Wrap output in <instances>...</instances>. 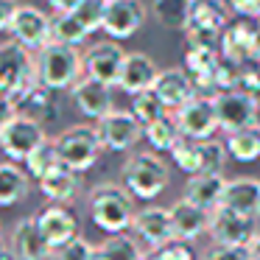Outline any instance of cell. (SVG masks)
Wrapping results in <instances>:
<instances>
[{
  "label": "cell",
  "mask_w": 260,
  "mask_h": 260,
  "mask_svg": "<svg viewBox=\"0 0 260 260\" xmlns=\"http://www.w3.org/2000/svg\"><path fill=\"white\" fill-rule=\"evenodd\" d=\"M37 87V53L6 40L0 45V95L6 104V115L17 112L31 90Z\"/></svg>",
  "instance_id": "6da1fadb"
},
{
  "label": "cell",
  "mask_w": 260,
  "mask_h": 260,
  "mask_svg": "<svg viewBox=\"0 0 260 260\" xmlns=\"http://www.w3.org/2000/svg\"><path fill=\"white\" fill-rule=\"evenodd\" d=\"M87 207H90V218L107 235H120V232L132 230L135 224V196L126 190L123 185L115 182H101L90 190L87 196Z\"/></svg>",
  "instance_id": "7a4b0ae2"
},
{
  "label": "cell",
  "mask_w": 260,
  "mask_h": 260,
  "mask_svg": "<svg viewBox=\"0 0 260 260\" xmlns=\"http://www.w3.org/2000/svg\"><path fill=\"white\" fill-rule=\"evenodd\" d=\"M84 76H87V68H84L81 48L51 42L48 48H42L37 53V81L48 90L53 92L73 90Z\"/></svg>",
  "instance_id": "3957f363"
},
{
  "label": "cell",
  "mask_w": 260,
  "mask_h": 260,
  "mask_svg": "<svg viewBox=\"0 0 260 260\" xmlns=\"http://www.w3.org/2000/svg\"><path fill=\"white\" fill-rule=\"evenodd\" d=\"M120 176L126 190L143 202L157 199L171 185V168L157 151H135L132 157H126Z\"/></svg>",
  "instance_id": "277c9868"
},
{
  "label": "cell",
  "mask_w": 260,
  "mask_h": 260,
  "mask_svg": "<svg viewBox=\"0 0 260 260\" xmlns=\"http://www.w3.org/2000/svg\"><path fill=\"white\" fill-rule=\"evenodd\" d=\"M51 137L45 135V123L25 112H12L3 115L0 120V146H3V154H6L12 162H23Z\"/></svg>",
  "instance_id": "5b68a950"
},
{
  "label": "cell",
  "mask_w": 260,
  "mask_h": 260,
  "mask_svg": "<svg viewBox=\"0 0 260 260\" xmlns=\"http://www.w3.org/2000/svg\"><path fill=\"white\" fill-rule=\"evenodd\" d=\"M230 23H232V12L226 6V0H193L185 40L187 45H204L221 51V37H224Z\"/></svg>",
  "instance_id": "8992f818"
},
{
  "label": "cell",
  "mask_w": 260,
  "mask_h": 260,
  "mask_svg": "<svg viewBox=\"0 0 260 260\" xmlns=\"http://www.w3.org/2000/svg\"><path fill=\"white\" fill-rule=\"evenodd\" d=\"M53 143H56V151H59V162L64 168L76 171V174L90 171L104 151L95 126H70V129L59 132L53 137Z\"/></svg>",
  "instance_id": "52a82bcc"
},
{
  "label": "cell",
  "mask_w": 260,
  "mask_h": 260,
  "mask_svg": "<svg viewBox=\"0 0 260 260\" xmlns=\"http://www.w3.org/2000/svg\"><path fill=\"white\" fill-rule=\"evenodd\" d=\"M171 115H174V120L185 140H199V143L213 140V135L221 129L213 95H204V92H199L193 101H187L182 109H176Z\"/></svg>",
  "instance_id": "ba28073f"
},
{
  "label": "cell",
  "mask_w": 260,
  "mask_h": 260,
  "mask_svg": "<svg viewBox=\"0 0 260 260\" xmlns=\"http://www.w3.org/2000/svg\"><path fill=\"white\" fill-rule=\"evenodd\" d=\"M98 140H101L104 151H129L146 137V126L135 118V112L126 109H115L107 118L95 123Z\"/></svg>",
  "instance_id": "9c48e42d"
},
{
  "label": "cell",
  "mask_w": 260,
  "mask_h": 260,
  "mask_svg": "<svg viewBox=\"0 0 260 260\" xmlns=\"http://www.w3.org/2000/svg\"><path fill=\"white\" fill-rule=\"evenodd\" d=\"M213 101H215V112H218V123L226 135L260 126L257 98L246 95L241 90H224V92H215Z\"/></svg>",
  "instance_id": "30bf717a"
},
{
  "label": "cell",
  "mask_w": 260,
  "mask_h": 260,
  "mask_svg": "<svg viewBox=\"0 0 260 260\" xmlns=\"http://www.w3.org/2000/svg\"><path fill=\"white\" fill-rule=\"evenodd\" d=\"M9 40L28 48L31 53H40L53 42V17L37 6H20L12 31H9Z\"/></svg>",
  "instance_id": "8fae6325"
},
{
  "label": "cell",
  "mask_w": 260,
  "mask_h": 260,
  "mask_svg": "<svg viewBox=\"0 0 260 260\" xmlns=\"http://www.w3.org/2000/svg\"><path fill=\"white\" fill-rule=\"evenodd\" d=\"M148 9L143 0H104V34L120 42L146 25Z\"/></svg>",
  "instance_id": "7c38bea8"
},
{
  "label": "cell",
  "mask_w": 260,
  "mask_h": 260,
  "mask_svg": "<svg viewBox=\"0 0 260 260\" xmlns=\"http://www.w3.org/2000/svg\"><path fill=\"white\" fill-rule=\"evenodd\" d=\"M126 56L129 53L120 48V42L115 40H101L95 45H90L84 51V68H87V76L104 81L109 87H118L120 81V73H123V64H126Z\"/></svg>",
  "instance_id": "4fadbf2b"
},
{
  "label": "cell",
  "mask_w": 260,
  "mask_h": 260,
  "mask_svg": "<svg viewBox=\"0 0 260 260\" xmlns=\"http://www.w3.org/2000/svg\"><path fill=\"white\" fill-rule=\"evenodd\" d=\"M221 56L238 64L260 62V28L252 20H232L221 37Z\"/></svg>",
  "instance_id": "5bb4252c"
},
{
  "label": "cell",
  "mask_w": 260,
  "mask_h": 260,
  "mask_svg": "<svg viewBox=\"0 0 260 260\" xmlns=\"http://www.w3.org/2000/svg\"><path fill=\"white\" fill-rule=\"evenodd\" d=\"M207 235L213 238V243H221V246H249L252 238L257 235V226H254V218H246V215H238L226 207H218L210 213Z\"/></svg>",
  "instance_id": "9a60e30c"
},
{
  "label": "cell",
  "mask_w": 260,
  "mask_h": 260,
  "mask_svg": "<svg viewBox=\"0 0 260 260\" xmlns=\"http://www.w3.org/2000/svg\"><path fill=\"white\" fill-rule=\"evenodd\" d=\"M132 232L151 249L174 243L176 235H174V221H171V207H159V204L140 207L135 215V224H132Z\"/></svg>",
  "instance_id": "2e32d148"
},
{
  "label": "cell",
  "mask_w": 260,
  "mask_h": 260,
  "mask_svg": "<svg viewBox=\"0 0 260 260\" xmlns=\"http://www.w3.org/2000/svg\"><path fill=\"white\" fill-rule=\"evenodd\" d=\"M70 98H73L76 109H79L84 118L95 120V123L101 118H107L109 112H115L112 87L104 84V81H98V79H92V76H84V79L70 90Z\"/></svg>",
  "instance_id": "e0dca14e"
},
{
  "label": "cell",
  "mask_w": 260,
  "mask_h": 260,
  "mask_svg": "<svg viewBox=\"0 0 260 260\" xmlns=\"http://www.w3.org/2000/svg\"><path fill=\"white\" fill-rule=\"evenodd\" d=\"M6 243L12 246V252L17 254V260H51V254H53V249L48 246V241L42 238L40 224H37L34 215L14 221Z\"/></svg>",
  "instance_id": "ac0fdd59"
},
{
  "label": "cell",
  "mask_w": 260,
  "mask_h": 260,
  "mask_svg": "<svg viewBox=\"0 0 260 260\" xmlns=\"http://www.w3.org/2000/svg\"><path fill=\"white\" fill-rule=\"evenodd\" d=\"M159 73L162 70L157 68L148 53L143 51H132L126 56V64H123V73H120V81H118V90H123L126 95H140V92H151L154 84H157Z\"/></svg>",
  "instance_id": "d6986e66"
},
{
  "label": "cell",
  "mask_w": 260,
  "mask_h": 260,
  "mask_svg": "<svg viewBox=\"0 0 260 260\" xmlns=\"http://www.w3.org/2000/svg\"><path fill=\"white\" fill-rule=\"evenodd\" d=\"M37 224H40L42 238L48 241L51 249H59L64 243H70L73 238H79V221L62 204H51V207H42L40 213L34 215Z\"/></svg>",
  "instance_id": "ffe728a7"
},
{
  "label": "cell",
  "mask_w": 260,
  "mask_h": 260,
  "mask_svg": "<svg viewBox=\"0 0 260 260\" xmlns=\"http://www.w3.org/2000/svg\"><path fill=\"white\" fill-rule=\"evenodd\" d=\"M154 92L159 95V101L165 104L168 112H176V109H182L187 101H193L199 95V87L185 68H168L159 73Z\"/></svg>",
  "instance_id": "44dd1931"
},
{
  "label": "cell",
  "mask_w": 260,
  "mask_h": 260,
  "mask_svg": "<svg viewBox=\"0 0 260 260\" xmlns=\"http://www.w3.org/2000/svg\"><path fill=\"white\" fill-rule=\"evenodd\" d=\"M171 221H174V235L182 243H193L196 238L207 235L210 230V213L202 207H196L187 199L171 204Z\"/></svg>",
  "instance_id": "7402d4cb"
},
{
  "label": "cell",
  "mask_w": 260,
  "mask_h": 260,
  "mask_svg": "<svg viewBox=\"0 0 260 260\" xmlns=\"http://www.w3.org/2000/svg\"><path fill=\"white\" fill-rule=\"evenodd\" d=\"M221 207L232 210L238 215H246V218H257L260 215V179H254V176H235V179H230Z\"/></svg>",
  "instance_id": "603a6c76"
},
{
  "label": "cell",
  "mask_w": 260,
  "mask_h": 260,
  "mask_svg": "<svg viewBox=\"0 0 260 260\" xmlns=\"http://www.w3.org/2000/svg\"><path fill=\"white\" fill-rule=\"evenodd\" d=\"M40 193L48 199L51 204H62V207H70V204L79 202V193H81V176L76 171L64 168H53L48 176H42L40 182Z\"/></svg>",
  "instance_id": "cb8c5ba5"
},
{
  "label": "cell",
  "mask_w": 260,
  "mask_h": 260,
  "mask_svg": "<svg viewBox=\"0 0 260 260\" xmlns=\"http://www.w3.org/2000/svg\"><path fill=\"white\" fill-rule=\"evenodd\" d=\"M226 176L224 174H196L187 179L185 185V196L187 202H193L196 207L207 210V213H213V210L221 207V202H224V190H226Z\"/></svg>",
  "instance_id": "d4e9b609"
},
{
  "label": "cell",
  "mask_w": 260,
  "mask_h": 260,
  "mask_svg": "<svg viewBox=\"0 0 260 260\" xmlns=\"http://www.w3.org/2000/svg\"><path fill=\"white\" fill-rule=\"evenodd\" d=\"M31 190V174L23 171L20 162H6L0 165V204L3 207H14L17 202H23Z\"/></svg>",
  "instance_id": "484cf974"
},
{
  "label": "cell",
  "mask_w": 260,
  "mask_h": 260,
  "mask_svg": "<svg viewBox=\"0 0 260 260\" xmlns=\"http://www.w3.org/2000/svg\"><path fill=\"white\" fill-rule=\"evenodd\" d=\"M193 0H154L151 3V17L168 31H182L185 34L190 23Z\"/></svg>",
  "instance_id": "4316f807"
},
{
  "label": "cell",
  "mask_w": 260,
  "mask_h": 260,
  "mask_svg": "<svg viewBox=\"0 0 260 260\" xmlns=\"http://www.w3.org/2000/svg\"><path fill=\"white\" fill-rule=\"evenodd\" d=\"M90 37H92L90 28L81 23V17L76 12L53 14V42H59V45H70V48H81Z\"/></svg>",
  "instance_id": "83f0119b"
},
{
  "label": "cell",
  "mask_w": 260,
  "mask_h": 260,
  "mask_svg": "<svg viewBox=\"0 0 260 260\" xmlns=\"http://www.w3.org/2000/svg\"><path fill=\"white\" fill-rule=\"evenodd\" d=\"M224 143L230 157L238 159V162H257L260 159V126L232 132V135H226Z\"/></svg>",
  "instance_id": "f1b7e54d"
},
{
  "label": "cell",
  "mask_w": 260,
  "mask_h": 260,
  "mask_svg": "<svg viewBox=\"0 0 260 260\" xmlns=\"http://www.w3.org/2000/svg\"><path fill=\"white\" fill-rule=\"evenodd\" d=\"M146 140H148V146H151L157 154L159 151L171 154L182 140H185V137H182L179 126H176L174 115H165V118H159V120H154V123L146 126Z\"/></svg>",
  "instance_id": "f546056e"
},
{
  "label": "cell",
  "mask_w": 260,
  "mask_h": 260,
  "mask_svg": "<svg viewBox=\"0 0 260 260\" xmlns=\"http://www.w3.org/2000/svg\"><path fill=\"white\" fill-rule=\"evenodd\" d=\"M17 112H25V115H31V118L42 120V123L56 120L59 109H56V101H53V90H48V87H42L40 81H37V87L25 95V101L20 104Z\"/></svg>",
  "instance_id": "4dcf8cb0"
},
{
  "label": "cell",
  "mask_w": 260,
  "mask_h": 260,
  "mask_svg": "<svg viewBox=\"0 0 260 260\" xmlns=\"http://www.w3.org/2000/svg\"><path fill=\"white\" fill-rule=\"evenodd\" d=\"M98 254L104 260H146L143 246L135 241V235H126V232L107 235L101 241V246H98Z\"/></svg>",
  "instance_id": "1f68e13d"
},
{
  "label": "cell",
  "mask_w": 260,
  "mask_h": 260,
  "mask_svg": "<svg viewBox=\"0 0 260 260\" xmlns=\"http://www.w3.org/2000/svg\"><path fill=\"white\" fill-rule=\"evenodd\" d=\"M59 165H62V162H59V151H56V143H53V140L42 143V146L37 148L28 159H25V171H28L37 182H40L42 176H48L53 168H59Z\"/></svg>",
  "instance_id": "d6a6232c"
},
{
  "label": "cell",
  "mask_w": 260,
  "mask_h": 260,
  "mask_svg": "<svg viewBox=\"0 0 260 260\" xmlns=\"http://www.w3.org/2000/svg\"><path fill=\"white\" fill-rule=\"evenodd\" d=\"M132 112H135V118L140 120L143 126H148V123H154V120L171 115L154 90H151V92H140V95L132 98Z\"/></svg>",
  "instance_id": "836d02e7"
},
{
  "label": "cell",
  "mask_w": 260,
  "mask_h": 260,
  "mask_svg": "<svg viewBox=\"0 0 260 260\" xmlns=\"http://www.w3.org/2000/svg\"><path fill=\"white\" fill-rule=\"evenodd\" d=\"M171 159L179 165V171H185L187 176L202 174V143L199 140H182L179 146L171 151Z\"/></svg>",
  "instance_id": "e575fe53"
},
{
  "label": "cell",
  "mask_w": 260,
  "mask_h": 260,
  "mask_svg": "<svg viewBox=\"0 0 260 260\" xmlns=\"http://www.w3.org/2000/svg\"><path fill=\"white\" fill-rule=\"evenodd\" d=\"M226 159H230L226 143L202 140V174H224Z\"/></svg>",
  "instance_id": "d590c367"
},
{
  "label": "cell",
  "mask_w": 260,
  "mask_h": 260,
  "mask_svg": "<svg viewBox=\"0 0 260 260\" xmlns=\"http://www.w3.org/2000/svg\"><path fill=\"white\" fill-rule=\"evenodd\" d=\"M98 254V246H92L87 238H73L70 243H64V246L53 249L51 260H95Z\"/></svg>",
  "instance_id": "8d00e7d4"
},
{
  "label": "cell",
  "mask_w": 260,
  "mask_h": 260,
  "mask_svg": "<svg viewBox=\"0 0 260 260\" xmlns=\"http://www.w3.org/2000/svg\"><path fill=\"white\" fill-rule=\"evenodd\" d=\"M146 260H196L190 243H182V241H174L168 246H159V249H148L146 252Z\"/></svg>",
  "instance_id": "74e56055"
},
{
  "label": "cell",
  "mask_w": 260,
  "mask_h": 260,
  "mask_svg": "<svg viewBox=\"0 0 260 260\" xmlns=\"http://www.w3.org/2000/svg\"><path fill=\"white\" fill-rule=\"evenodd\" d=\"M235 90H241V92H246V95H252V98H257V101H260V62L241 64Z\"/></svg>",
  "instance_id": "f35d334b"
},
{
  "label": "cell",
  "mask_w": 260,
  "mask_h": 260,
  "mask_svg": "<svg viewBox=\"0 0 260 260\" xmlns=\"http://www.w3.org/2000/svg\"><path fill=\"white\" fill-rule=\"evenodd\" d=\"M204 260H252L249 254V246H221V243H213L204 254Z\"/></svg>",
  "instance_id": "ab89813d"
},
{
  "label": "cell",
  "mask_w": 260,
  "mask_h": 260,
  "mask_svg": "<svg viewBox=\"0 0 260 260\" xmlns=\"http://www.w3.org/2000/svg\"><path fill=\"white\" fill-rule=\"evenodd\" d=\"M235 20H260V0H226Z\"/></svg>",
  "instance_id": "60d3db41"
},
{
  "label": "cell",
  "mask_w": 260,
  "mask_h": 260,
  "mask_svg": "<svg viewBox=\"0 0 260 260\" xmlns=\"http://www.w3.org/2000/svg\"><path fill=\"white\" fill-rule=\"evenodd\" d=\"M20 6L23 3H17V0H0V31L9 37V31H12V23L14 17H17Z\"/></svg>",
  "instance_id": "b9f144b4"
},
{
  "label": "cell",
  "mask_w": 260,
  "mask_h": 260,
  "mask_svg": "<svg viewBox=\"0 0 260 260\" xmlns=\"http://www.w3.org/2000/svg\"><path fill=\"white\" fill-rule=\"evenodd\" d=\"M48 6L53 9L56 14H68V12H76V9L84 3V0H45Z\"/></svg>",
  "instance_id": "7bdbcfd3"
},
{
  "label": "cell",
  "mask_w": 260,
  "mask_h": 260,
  "mask_svg": "<svg viewBox=\"0 0 260 260\" xmlns=\"http://www.w3.org/2000/svg\"><path fill=\"white\" fill-rule=\"evenodd\" d=\"M249 254H252V260H260V230L252 238V243H249Z\"/></svg>",
  "instance_id": "ee69618b"
},
{
  "label": "cell",
  "mask_w": 260,
  "mask_h": 260,
  "mask_svg": "<svg viewBox=\"0 0 260 260\" xmlns=\"http://www.w3.org/2000/svg\"><path fill=\"white\" fill-rule=\"evenodd\" d=\"M0 260H17V254L12 252V246H9L6 241H3V246H0Z\"/></svg>",
  "instance_id": "f6af8a7d"
},
{
  "label": "cell",
  "mask_w": 260,
  "mask_h": 260,
  "mask_svg": "<svg viewBox=\"0 0 260 260\" xmlns=\"http://www.w3.org/2000/svg\"><path fill=\"white\" fill-rule=\"evenodd\" d=\"M95 260H104V257H101V254H95Z\"/></svg>",
  "instance_id": "bcb514c9"
},
{
  "label": "cell",
  "mask_w": 260,
  "mask_h": 260,
  "mask_svg": "<svg viewBox=\"0 0 260 260\" xmlns=\"http://www.w3.org/2000/svg\"><path fill=\"white\" fill-rule=\"evenodd\" d=\"M257 28H260V20H257Z\"/></svg>",
  "instance_id": "7dc6e473"
},
{
  "label": "cell",
  "mask_w": 260,
  "mask_h": 260,
  "mask_svg": "<svg viewBox=\"0 0 260 260\" xmlns=\"http://www.w3.org/2000/svg\"><path fill=\"white\" fill-rule=\"evenodd\" d=\"M257 109H260V101H257Z\"/></svg>",
  "instance_id": "c3c4849f"
}]
</instances>
